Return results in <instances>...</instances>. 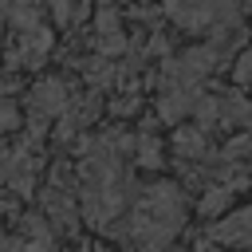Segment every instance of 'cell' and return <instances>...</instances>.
I'll return each mask as SVG.
<instances>
[{"mask_svg":"<svg viewBox=\"0 0 252 252\" xmlns=\"http://www.w3.org/2000/svg\"><path fill=\"white\" fill-rule=\"evenodd\" d=\"M181 220H185V201H181L177 185L158 181L138 193L134 213H130V236L142 248H165L181 232Z\"/></svg>","mask_w":252,"mask_h":252,"instance_id":"1","label":"cell"},{"mask_svg":"<svg viewBox=\"0 0 252 252\" xmlns=\"http://www.w3.org/2000/svg\"><path fill=\"white\" fill-rule=\"evenodd\" d=\"M165 12L185 32H205L232 20V0H165Z\"/></svg>","mask_w":252,"mask_h":252,"instance_id":"2","label":"cell"},{"mask_svg":"<svg viewBox=\"0 0 252 252\" xmlns=\"http://www.w3.org/2000/svg\"><path fill=\"white\" fill-rule=\"evenodd\" d=\"M28 102H32V118H55V114H63L71 106V94H67L63 79H43V83L32 87Z\"/></svg>","mask_w":252,"mask_h":252,"instance_id":"3","label":"cell"},{"mask_svg":"<svg viewBox=\"0 0 252 252\" xmlns=\"http://www.w3.org/2000/svg\"><path fill=\"white\" fill-rule=\"evenodd\" d=\"M209 236L220 244H252V209H240L228 220H217L209 228Z\"/></svg>","mask_w":252,"mask_h":252,"instance_id":"4","label":"cell"},{"mask_svg":"<svg viewBox=\"0 0 252 252\" xmlns=\"http://www.w3.org/2000/svg\"><path fill=\"white\" fill-rule=\"evenodd\" d=\"M94 28H98V51L102 55H118L122 47H126V35H122V20L114 16V12H98V20H94Z\"/></svg>","mask_w":252,"mask_h":252,"instance_id":"5","label":"cell"},{"mask_svg":"<svg viewBox=\"0 0 252 252\" xmlns=\"http://www.w3.org/2000/svg\"><path fill=\"white\" fill-rule=\"evenodd\" d=\"M173 154L185 158V161H201V158L209 154L205 130H197V126H181V130L173 134Z\"/></svg>","mask_w":252,"mask_h":252,"instance_id":"6","label":"cell"},{"mask_svg":"<svg viewBox=\"0 0 252 252\" xmlns=\"http://www.w3.org/2000/svg\"><path fill=\"white\" fill-rule=\"evenodd\" d=\"M228 201H232V185H213V189L201 197V217H217Z\"/></svg>","mask_w":252,"mask_h":252,"instance_id":"7","label":"cell"},{"mask_svg":"<svg viewBox=\"0 0 252 252\" xmlns=\"http://www.w3.org/2000/svg\"><path fill=\"white\" fill-rule=\"evenodd\" d=\"M248 118H252V106H248L240 94L220 98V122H248Z\"/></svg>","mask_w":252,"mask_h":252,"instance_id":"8","label":"cell"},{"mask_svg":"<svg viewBox=\"0 0 252 252\" xmlns=\"http://www.w3.org/2000/svg\"><path fill=\"white\" fill-rule=\"evenodd\" d=\"M138 161H142L146 169H158V165H161V146L154 142V134H142V138H138Z\"/></svg>","mask_w":252,"mask_h":252,"instance_id":"9","label":"cell"},{"mask_svg":"<svg viewBox=\"0 0 252 252\" xmlns=\"http://www.w3.org/2000/svg\"><path fill=\"white\" fill-rule=\"evenodd\" d=\"M20 122V110H16V102H0V130H12Z\"/></svg>","mask_w":252,"mask_h":252,"instance_id":"10","label":"cell"},{"mask_svg":"<svg viewBox=\"0 0 252 252\" xmlns=\"http://www.w3.org/2000/svg\"><path fill=\"white\" fill-rule=\"evenodd\" d=\"M236 79H240V83H252V47L240 55V63H236Z\"/></svg>","mask_w":252,"mask_h":252,"instance_id":"11","label":"cell"},{"mask_svg":"<svg viewBox=\"0 0 252 252\" xmlns=\"http://www.w3.org/2000/svg\"><path fill=\"white\" fill-rule=\"evenodd\" d=\"M8 169H12V161H8V154H0V181L8 177Z\"/></svg>","mask_w":252,"mask_h":252,"instance_id":"12","label":"cell"}]
</instances>
